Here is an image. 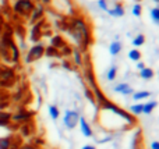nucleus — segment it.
I'll return each mask as SVG.
<instances>
[{
  "label": "nucleus",
  "instance_id": "2f4dec72",
  "mask_svg": "<svg viewBox=\"0 0 159 149\" xmlns=\"http://www.w3.org/2000/svg\"><path fill=\"white\" fill-rule=\"evenodd\" d=\"M143 68H145V64H144L141 60H140V61H137V70H138V71H141Z\"/></svg>",
  "mask_w": 159,
  "mask_h": 149
},
{
  "label": "nucleus",
  "instance_id": "b1692460",
  "mask_svg": "<svg viewBox=\"0 0 159 149\" xmlns=\"http://www.w3.org/2000/svg\"><path fill=\"white\" fill-rule=\"evenodd\" d=\"M84 95L85 98H87L88 100H89L92 105H96V99H95V95H93V92L91 91V88H88V86H85L84 88Z\"/></svg>",
  "mask_w": 159,
  "mask_h": 149
},
{
  "label": "nucleus",
  "instance_id": "4be33fe9",
  "mask_svg": "<svg viewBox=\"0 0 159 149\" xmlns=\"http://www.w3.org/2000/svg\"><path fill=\"white\" fill-rule=\"evenodd\" d=\"M73 57H74V64L77 67H82V66H84V61H82V55H81V52H80L78 49L74 50V53H73Z\"/></svg>",
  "mask_w": 159,
  "mask_h": 149
},
{
  "label": "nucleus",
  "instance_id": "a878e982",
  "mask_svg": "<svg viewBox=\"0 0 159 149\" xmlns=\"http://www.w3.org/2000/svg\"><path fill=\"white\" fill-rule=\"evenodd\" d=\"M151 18H152V21L155 22V24H159V8L158 7H154V8H151Z\"/></svg>",
  "mask_w": 159,
  "mask_h": 149
},
{
  "label": "nucleus",
  "instance_id": "dca6fc26",
  "mask_svg": "<svg viewBox=\"0 0 159 149\" xmlns=\"http://www.w3.org/2000/svg\"><path fill=\"white\" fill-rule=\"evenodd\" d=\"M149 96H151V92H148V91H138V92H134V94H133V99L137 100V102L144 100V99H148Z\"/></svg>",
  "mask_w": 159,
  "mask_h": 149
},
{
  "label": "nucleus",
  "instance_id": "f257e3e1",
  "mask_svg": "<svg viewBox=\"0 0 159 149\" xmlns=\"http://www.w3.org/2000/svg\"><path fill=\"white\" fill-rule=\"evenodd\" d=\"M34 8H35V3L32 0H16L13 4L14 13L21 17H30Z\"/></svg>",
  "mask_w": 159,
  "mask_h": 149
},
{
  "label": "nucleus",
  "instance_id": "a211bd4d",
  "mask_svg": "<svg viewBox=\"0 0 159 149\" xmlns=\"http://www.w3.org/2000/svg\"><path fill=\"white\" fill-rule=\"evenodd\" d=\"M143 107L144 103H135V105L130 106V113L133 116H140V114H143Z\"/></svg>",
  "mask_w": 159,
  "mask_h": 149
},
{
  "label": "nucleus",
  "instance_id": "39448f33",
  "mask_svg": "<svg viewBox=\"0 0 159 149\" xmlns=\"http://www.w3.org/2000/svg\"><path fill=\"white\" fill-rule=\"evenodd\" d=\"M43 24H45V21L41 20V21H38L36 24L32 25V29H31V32H30V41L31 42H34V43L41 42L42 36H43Z\"/></svg>",
  "mask_w": 159,
  "mask_h": 149
},
{
  "label": "nucleus",
  "instance_id": "7c9ffc66",
  "mask_svg": "<svg viewBox=\"0 0 159 149\" xmlns=\"http://www.w3.org/2000/svg\"><path fill=\"white\" fill-rule=\"evenodd\" d=\"M18 149H36V148L34 147L32 144H24V145H21Z\"/></svg>",
  "mask_w": 159,
  "mask_h": 149
},
{
  "label": "nucleus",
  "instance_id": "c9c22d12",
  "mask_svg": "<svg viewBox=\"0 0 159 149\" xmlns=\"http://www.w3.org/2000/svg\"><path fill=\"white\" fill-rule=\"evenodd\" d=\"M152 2H155V3H158V4H159V0H152Z\"/></svg>",
  "mask_w": 159,
  "mask_h": 149
},
{
  "label": "nucleus",
  "instance_id": "f3484780",
  "mask_svg": "<svg viewBox=\"0 0 159 149\" xmlns=\"http://www.w3.org/2000/svg\"><path fill=\"white\" fill-rule=\"evenodd\" d=\"M13 137H2L0 138V149H11Z\"/></svg>",
  "mask_w": 159,
  "mask_h": 149
},
{
  "label": "nucleus",
  "instance_id": "e433bc0d",
  "mask_svg": "<svg viewBox=\"0 0 159 149\" xmlns=\"http://www.w3.org/2000/svg\"><path fill=\"white\" fill-rule=\"evenodd\" d=\"M158 8H159V4H158Z\"/></svg>",
  "mask_w": 159,
  "mask_h": 149
},
{
  "label": "nucleus",
  "instance_id": "7ed1b4c3",
  "mask_svg": "<svg viewBox=\"0 0 159 149\" xmlns=\"http://www.w3.org/2000/svg\"><path fill=\"white\" fill-rule=\"evenodd\" d=\"M80 113L77 110H66L63 117V123L69 130H74L78 125V120H80Z\"/></svg>",
  "mask_w": 159,
  "mask_h": 149
},
{
  "label": "nucleus",
  "instance_id": "6e6552de",
  "mask_svg": "<svg viewBox=\"0 0 159 149\" xmlns=\"http://www.w3.org/2000/svg\"><path fill=\"white\" fill-rule=\"evenodd\" d=\"M115 91L117 92V94L124 95V96H127V95H133V94H134V91H133L131 85H129V84H127V82L117 84V85L115 86Z\"/></svg>",
  "mask_w": 159,
  "mask_h": 149
},
{
  "label": "nucleus",
  "instance_id": "2eb2a0df",
  "mask_svg": "<svg viewBox=\"0 0 159 149\" xmlns=\"http://www.w3.org/2000/svg\"><path fill=\"white\" fill-rule=\"evenodd\" d=\"M158 106L157 100H149V102L144 103V107H143V113L144 114H151L152 112L155 110V107Z\"/></svg>",
  "mask_w": 159,
  "mask_h": 149
},
{
  "label": "nucleus",
  "instance_id": "f03ea898",
  "mask_svg": "<svg viewBox=\"0 0 159 149\" xmlns=\"http://www.w3.org/2000/svg\"><path fill=\"white\" fill-rule=\"evenodd\" d=\"M45 43L42 42H38V43H34L31 46V49L28 50L27 56H25V63L31 64V63H35L36 60H39L41 57L45 56Z\"/></svg>",
  "mask_w": 159,
  "mask_h": 149
},
{
  "label": "nucleus",
  "instance_id": "1a4fd4ad",
  "mask_svg": "<svg viewBox=\"0 0 159 149\" xmlns=\"http://www.w3.org/2000/svg\"><path fill=\"white\" fill-rule=\"evenodd\" d=\"M66 41H64V38L61 35H53L52 38H50V46H53V47H56V49H59L60 50L61 47H64L66 46Z\"/></svg>",
  "mask_w": 159,
  "mask_h": 149
},
{
  "label": "nucleus",
  "instance_id": "9d476101",
  "mask_svg": "<svg viewBox=\"0 0 159 149\" xmlns=\"http://www.w3.org/2000/svg\"><path fill=\"white\" fill-rule=\"evenodd\" d=\"M107 13H109L112 17H123L124 15V7L121 3H115V6H113L112 8H109Z\"/></svg>",
  "mask_w": 159,
  "mask_h": 149
},
{
  "label": "nucleus",
  "instance_id": "f8f14e48",
  "mask_svg": "<svg viewBox=\"0 0 159 149\" xmlns=\"http://www.w3.org/2000/svg\"><path fill=\"white\" fill-rule=\"evenodd\" d=\"M154 75H155V72H154V70H152L151 67H145V68H143L140 71V77L143 78L144 81L152 80V78H154Z\"/></svg>",
  "mask_w": 159,
  "mask_h": 149
},
{
  "label": "nucleus",
  "instance_id": "9b49d317",
  "mask_svg": "<svg viewBox=\"0 0 159 149\" xmlns=\"http://www.w3.org/2000/svg\"><path fill=\"white\" fill-rule=\"evenodd\" d=\"M11 116L10 112L0 110V127H10L11 124Z\"/></svg>",
  "mask_w": 159,
  "mask_h": 149
},
{
  "label": "nucleus",
  "instance_id": "423d86ee",
  "mask_svg": "<svg viewBox=\"0 0 159 149\" xmlns=\"http://www.w3.org/2000/svg\"><path fill=\"white\" fill-rule=\"evenodd\" d=\"M78 125H80V130H81L82 135L87 137V138H91L93 137V131H92V127L89 125V123L84 119V117H80L78 120Z\"/></svg>",
  "mask_w": 159,
  "mask_h": 149
},
{
  "label": "nucleus",
  "instance_id": "4c0bfd02",
  "mask_svg": "<svg viewBox=\"0 0 159 149\" xmlns=\"http://www.w3.org/2000/svg\"><path fill=\"white\" fill-rule=\"evenodd\" d=\"M158 75H159V72H158Z\"/></svg>",
  "mask_w": 159,
  "mask_h": 149
},
{
  "label": "nucleus",
  "instance_id": "473e14b6",
  "mask_svg": "<svg viewBox=\"0 0 159 149\" xmlns=\"http://www.w3.org/2000/svg\"><path fill=\"white\" fill-rule=\"evenodd\" d=\"M151 149H159V141H152L151 142Z\"/></svg>",
  "mask_w": 159,
  "mask_h": 149
},
{
  "label": "nucleus",
  "instance_id": "ddd939ff",
  "mask_svg": "<svg viewBox=\"0 0 159 149\" xmlns=\"http://www.w3.org/2000/svg\"><path fill=\"white\" fill-rule=\"evenodd\" d=\"M121 49H123V46H121V43L119 41H115L109 45V53L112 56H117L121 52Z\"/></svg>",
  "mask_w": 159,
  "mask_h": 149
},
{
  "label": "nucleus",
  "instance_id": "f704fd0d",
  "mask_svg": "<svg viewBox=\"0 0 159 149\" xmlns=\"http://www.w3.org/2000/svg\"><path fill=\"white\" fill-rule=\"evenodd\" d=\"M3 32V28H2V25H0V33H2Z\"/></svg>",
  "mask_w": 159,
  "mask_h": 149
},
{
  "label": "nucleus",
  "instance_id": "bb28decb",
  "mask_svg": "<svg viewBox=\"0 0 159 149\" xmlns=\"http://www.w3.org/2000/svg\"><path fill=\"white\" fill-rule=\"evenodd\" d=\"M141 14H143V6H141L140 3H137V4L133 6V15L140 17Z\"/></svg>",
  "mask_w": 159,
  "mask_h": 149
},
{
  "label": "nucleus",
  "instance_id": "20e7f679",
  "mask_svg": "<svg viewBox=\"0 0 159 149\" xmlns=\"http://www.w3.org/2000/svg\"><path fill=\"white\" fill-rule=\"evenodd\" d=\"M34 114H35L34 112L25 110V109H18V112L11 116V121H14L16 124H24V123L31 121V119L34 117Z\"/></svg>",
  "mask_w": 159,
  "mask_h": 149
},
{
  "label": "nucleus",
  "instance_id": "cd10ccee",
  "mask_svg": "<svg viewBox=\"0 0 159 149\" xmlns=\"http://www.w3.org/2000/svg\"><path fill=\"white\" fill-rule=\"evenodd\" d=\"M60 53H61V56H70V55H73V47L69 46V45H66L64 47H61V49H60Z\"/></svg>",
  "mask_w": 159,
  "mask_h": 149
},
{
  "label": "nucleus",
  "instance_id": "412c9836",
  "mask_svg": "<svg viewBox=\"0 0 159 149\" xmlns=\"http://www.w3.org/2000/svg\"><path fill=\"white\" fill-rule=\"evenodd\" d=\"M145 43V35L144 33H138L134 39H133V46L134 47H140Z\"/></svg>",
  "mask_w": 159,
  "mask_h": 149
},
{
  "label": "nucleus",
  "instance_id": "c756f323",
  "mask_svg": "<svg viewBox=\"0 0 159 149\" xmlns=\"http://www.w3.org/2000/svg\"><path fill=\"white\" fill-rule=\"evenodd\" d=\"M61 66L64 67V68H67V70H70V71H73V70H74V67H73V64L70 63V61H66L64 60L63 63H61Z\"/></svg>",
  "mask_w": 159,
  "mask_h": 149
},
{
  "label": "nucleus",
  "instance_id": "c85d7f7f",
  "mask_svg": "<svg viewBox=\"0 0 159 149\" xmlns=\"http://www.w3.org/2000/svg\"><path fill=\"white\" fill-rule=\"evenodd\" d=\"M98 6H99V8H102L103 11L109 10V3H107V0H98Z\"/></svg>",
  "mask_w": 159,
  "mask_h": 149
},
{
  "label": "nucleus",
  "instance_id": "5701e85b",
  "mask_svg": "<svg viewBox=\"0 0 159 149\" xmlns=\"http://www.w3.org/2000/svg\"><path fill=\"white\" fill-rule=\"evenodd\" d=\"M30 123H24V124H21V128H20V133H21L22 137H30L31 134H32V130L30 128Z\"/></svg>",
  "mask_w": 159,
  "mask_h": 149
},
{
  "label": "nucleus",
  "instance_id": "72a5a7b5",
  "mask_svg": "<svg viewBox=\"0 0 159 149\" xmlns=\"http://www.w3.org/2000/svg\"><path fill=\"white\" fill-rule=\"evenodd\" d=\"M81 149H96V148L93 147V145H84Z\"/></svg>",
  "mask_w": 159,
  "mask_h": 149
},
{
  "label": "nucleus",
  "instance_id": "4468645a",
  "mask_svg": "<svg viewBox=\"0 0 159 149\" xmlns=\"http://www.w3.org/2000/svg\"><path fill=\"white\" fill-rule=\"evenodd\" d=\"M45 56H46V57H60L61 53L59 49H56V47L49 45V46L45 47Z\"/></svg>",
  "mask_w": 159,
  "mask_h": 149
},
{
  "label": "nucleus",
  "instance_id": "6ab92c4d",
  "mask_svg": "<svg viewBox=\"0 0 159 149\" xmlns=\"http://www.w3.org/2000/svg\"><path fill=\"white\" fill-rule=\"evenodd\" d=\"M49 114H50V119L56 121V120L60 117V110H59V107L56 105H50L49 106Z\"/></svg>",
  "mask_w": 159,
  "mask_h": 149
},
{
  "label": "nucleus",
  "instance_id": "393cba45",
  "mask_svg": "<svg viewBox=\"0 0 159 149\" xmlns=\"http://www.w3.org/2000/svg\"><path fill=\"white\" fill-rule=\"evenodd\" d=\"M141 52L140 50H137V49H133V50H130L129 52V59L130 60H133V61H140L141 60Z\"/></svg>",
  "mask_w": 159,
  "mask_h": 149
},
{
  "label": "nucleus",
  "instance_id": "aec40b11",
  "mask_svg": "<svg viewBox=\"0 0 159 149\" xmlns=\"http://www.w3.org/2000/svg\"><path fill=\"white\" fill-rule=\"evenodd\" d=\"M116 77H117V66H110V68L106 72L107 81H115Z\"/></svg>",
  "mask_w": 159,
  "mask_h": 149
},
{
  "label": "nucleus",
  "instance_id": "0eeeda50",
  "mask_svg": "<svg viewBox=\"0 0 159 149\" xmlns=\"http://www.w3.org/2000/svg\"><path fill=\"white\" fill-rule=\"evenodd\" d=\"M43 13H45V10L42 6H35V8L32 10V13H31V15H30V24L34 25L38 21H41L42 17H43Z\"/></svg>",
  "mask_w": 159,
  "mask_h": 149
}]
</instances>
